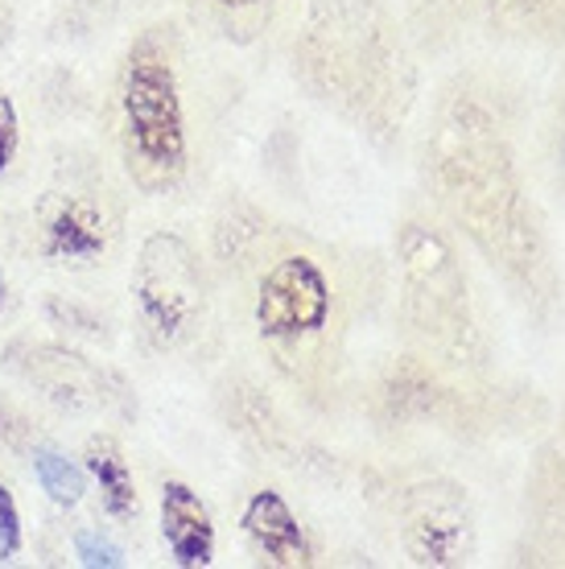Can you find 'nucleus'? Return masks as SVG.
<instances>
[{
	"label": "nucleus",
	"mask_w": 565,
	"mask_h": 569,
	"mask_svg": "<svg viewBox=\"0 0 565 569\" xmlns=\"http://www.w3.org/2000/svg\"><path fill=\"white\" fill-rule=\"evenodd\" d=\"M533 87L516 71L463 67L429 108L422 178L454 240L470 243L533 327L549 330L565 313V269L533 170Z\"/></svg>",
	"instance_id": "1"
},
{
	"label": "nucleus",
	"mask_w": 565,
	"mask_h": 569,
	"mask_svg": "<svg viewBox=\"0 0 565 569\" xmlns=\"http://www.w3.org/2000/svg\"><path fill=\"white\" fill-rule=\"evenodd\" d=\"M236 257L256 260L248 322L269 368L310 409H330L351 339L355 289L343 277V260L294 231L265 228H248Z\"/></svg>",
	"instance_id": "2"
},
{
	"label": "nucleus",
	"mask_w": 565,
	"mask_h": 569,
	"mask_svg": "<svg viewBox=\"0 0 565 569\" xmlns=\"http://www.w3.org/2000/svg\"><path fill=\"white\" fill-rule=\"evenodd\" d=\"M294 71L314 100L371 141H396L422 91L417 38L393 0H310Z\"/></svg>",
	"instance_id": "3"
},
{
	"label": "nucleus",
	"mask_w": 565,
	"mask_h": 569,
	"mask_svg": "<svg viewBox=\"0 0 565 569\" xmlns=\"http://www.w3.org/2000/svg\"><path fill=\"white\" fill-rule=\"evenodd\" d=\"M396 269H400V318L417 356L470 376L499 371L475 281L442 214L400 219Z\"/></svg>",
	"instance_id": "4"
},
{
	"label": "nucleus",
	"mask_w": 565,
	"mask_h": 569,
	"mask_svg": "<svg viewBox=\"0 0 565 569\" xmlns=\"http://www.w3.org/2000/svg\"><path fill=\"white\" fill-rule=\"evenodd\" d=\"M120 144L132 182L145 194H166L190 170V124L178 74V46L149 29L125 58L120 74Z\"/></svg>",
	"instance_id": "5"
},
{
	"label": "nucleus",
	"mask_w": 565,
	"mask_h": 569,
	"mask_svg": "<svg viewBox=\"0 0 565 569\" xmlns=\"http://www.w3.org/2000/svg\"><path fill=\"white\" fill-rule=\"evenodd\" d=\"M132 301L149 342L161 351L186 347L202 330L211 310V281L182 236L157 231L141 243L132 269Z\"/></svg>",
	"instance_id": "6"
},
{
	"label": "nucleus",
	"mask_w": 565,
	"mask_h": 569,
	"mask_svg": "<svg viewBox=\"0 0 565 569\" xmlns=\"http://www.w3.org/2000/svg\"><path fill=\"white\" fill-rule=\"evenodd\" d=\"M400 545L413 566H467L475 557V512L458 483L422 479L400 496Z\"/></svg>",
	"instance_id": "7"
},
{
	"label": "nucleus",
	"mask_w": 565,
	"mask_h": 569,
	"mask_svg": "<svg viewBox=\"0 0 565 569\" xmlns=\"http://www.w3.org/2000/svg\"><path fill=\"white\" fill-rule=\"evenodd\" d=\"M521 566H565V446L557 433L541 438L528 458L521 520Z\"/></svg>",
	"instance_id": "8"
},
{
	"label": "nucleus",
	"mask_w": 565,
	"mask_h": 569,
	"mask_svg": "<svg viewBox=\"0 0 565 569\" xmlns=\"http://www.w3.org/2000/svg\"><path fill=\"white\" fill-rule=\"evenodd\" d=\"M42 257L58 260V264H91L108 252L112 240V219L103 211V202L87 199L79 190L54 194L42 207Z\"/></svg>",
	"instance_id": "9"
},
{
	"label": "nucleus",
	"mask_w": 565,
	"mask_h": 569,
	"mask_svg": "<svg viewBox=\"0 0 565 569\" xmlns=\"http://www.w3.org/2000/svg\"><path fill=\"white\" fill-rule=\"evenodd\" d=\"M240 532L256 549L260 561L277 569H306L314 566V545L310 532L294 512V503L277 491V487H260L248 496L240 512Z\"/></svg>",
	"instance_id": "10"
},
{
	"label": "nucleus",
	"mask_w": 565,
	"mask_h": 569,
	"mask_svg": "<svg viewBox=\"0 0 565 569\" xmlns=\"http://www.w3.org/2000/svg\"><path fill=\"white\" fill-rule=\"evenodd\" d=\"M479 29L499 50L557 54L565 50V0H483Z\"/></svg>",
	"instance_id": "11"
},
{
	"label": "nucleus",
	"mask_w": 565,
	"mask_h": 569,
	"mask_svg": "<svg viewBox=\"0 0 565 569\" xmlns=\"http://www.w3.org/2000/svg\"><path fill=\"white\" fill-rule=\"evenodd\" d=\"M533 170L553 214L565 219V50H557V71L533 108Z\"/></svg>",
	"instance_id": "12"
},
{
	"label": "nucleus",
	"mask_w": 565,
	"mask_h": 569,
	"mask_svg": "<svg viewBox=\"0 0 565 569\" xmlns=\"http://www.w3.org/2000/svg\"><path fill=\"white\" fill-rule=\"evenodd\" d=\"M161 541L174 566L207 569L215 561V520L195 487L182 479H166L161 487Z\"/></svg>",
	"instance_id": "13"
},
{
	"label": "nucleus",
	"mask_w": 565,
	"mask_h": 569,
	"mask_svg": "<svg viewBox=\"0 0 565 569\" xmlns=\"http://www.w3.org/2000/svg\"><path fill=\"white\" fill-rule=\"evenodd\" d=\"M409 33L429 50H450L479 29L483 0H396Z\"/></svg>",
	"instance_id": "14"
},
{
	"label": "nucleus",
	"mask_w": 565,
	"mask_h": 569,
	"mask_svg": "<svg viewBox=\"0 0 565 569\" xmlns=\"http://www.w3.org/2000/svg\"><path fill=\"white\" fill-rule=\"evenodd\" d=\"M87 475L99 483V503L112 520L137 516V483H132V470H128L125 455L116 450V441L99 438L87 446Z\"/></svg>",
	"instance_id": "15"
},
{
	"label": "nucleus",
	"mask_w": 565,
	"mask_h": 569,
	"mask_svg": "<svg viewBox=\"0 0 565 569\" xmlns=\"http://www.w3.org/2000/svg\"><path fill=\"white\" fill-rule=\"evenodd\" d=\"M33 475H38V487L54 499L58 508H79L87 496V475L79 462H71L58 450H38L33 455Z\"/></svg>",
	"instance_id": "16"
},
{
	"label": "nucleus",
	"mask_w": 565,
	"mask_h": 569,
	"mask_svg": "<svg viewBox=\"0 0 565 569\" xmlns=\"http://www.w3.org/2000/svg\"><path fill=\"white\" fill-rule=\"evenodd\" d=\"M211 4L215 26L236 42H252L272 26V17L281 9V0H207Z\"/></svg>",
	"instance_id": "17"
},
{
	"label": "nucleus",
	"mask_w": 565,
	"mask_h": 569,
	"mask_svg": "<svg viewBox=\"0 0 565 569\" xmlns=\"http://www.w3.org/2000/svg\"><path fill=\"white\" fill-rule=\"evenodd\" d=\"M75 557H79V566H87V569H120L125 566V553H120L108 537L91 532V528H83V532L75 537Z\"/></svg>",
	"instance_id": "18"
},
{
	"label": "nucleus",
	"mask_w": 565,
	"mask_h": 569,
	"mask_svg": "<svg viewBox=\"0 0 565 569\" xmlns=\"http://www.w3.org/2000/svg\"><path fill=\"white\" fill-rule=\"evenodd\" d=\"M21 541H26V532H21V512H17V499L13 491L0 483V566H9L17 561L21 553Z\"/></svg>",
	"instance_id": "19"
},
{
	"label": "nucleus",
	"mask_w": 565,
	"mask_h": 569,
	"mask_svg": "<svg viewBox=\"0 0 565 569\" xmlns=\"http://www.w3.org/2000/svg\"><path fill=\"white\" fill-rule=\"evenodd\" d=\"M17 144H21V129H17V108L9 96H0V173L13 166Z\"/></svg>",
	"instance_id": "20"
},
{
	"label": "nucleus",
	"mask_w": 565,
	"mask_h": 569,
	"mask_svg": "<svg viewBox=\"0 0 565 569\" xmlns=\"http://www.w3.org/2000/svg\"><path fill=\"white\" fill-rule=\"evenodd\" d=\"M553 433H557V441L565 446V397H562V409H557V429H553Z\"/></svg>",
	"instance_id": "21"
},
{
	"label": "nucleus",
	"mask_w": 565,
	"mask_h": 569,
	"mask_svg": "<svg viewBox=\"0 0 565 569\" xmlns=\"http://www.w3.org/2000/svg\"><path fill=\"white\" fill-rule=\"evenodd\" d=\"M0 310H4V281H0Z\"/></svg>",
	"instance_id": "22"
}]
</instances>
